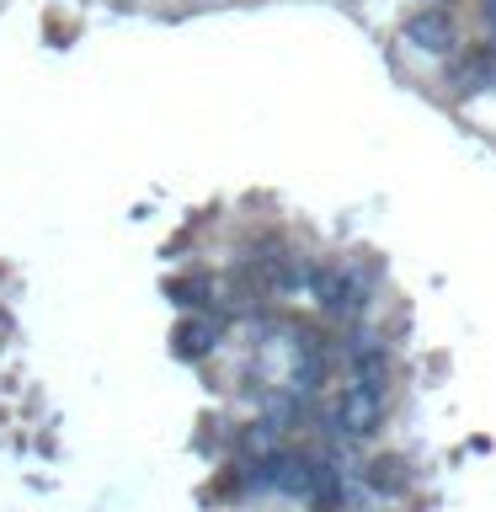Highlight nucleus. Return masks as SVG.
Returning <instances> with one entry per match:
<instances>
[{"mask_svg": "<svg viewBox=\"0 0 496 512\" xmlns=\"http://www.w3.org/2000/svg\"><path fill=\"white\" fill-rule=\"evenodd\" d=\"M384 422V390H368V384H342V395H336V406H331V432L342 443H363V438H374Z\"/></svg>", "mask_w": 496, "mask_h": 512, "instance_id": "f257e3e1", "label": "nucleus"}, {"mask_svg": "<svg viewBox=\"0 0 496 512\" xmlns=\"http://www.w3.org/2000/svg\"><path fill=\"white\" fill-rule=\"evenodd\" d=\"M310 294L320 299V310H326V315L358 320L363 304H368V278H363V272H352V267H315Z\"/></svg>", "mask_w": 496, "mask_h": 512, "instance_id": "f03ea898", "label": "nucleus"}, {"mask_svg": "<svg viewBox=\"0 0 496 512\" xmlns=\"http://www.w3.org/2000/svg\"><path fill=\"white\" fill-rule=\"evenodd\" d=\"M400 38H406L416 54H459V22L443 6H422L416 16H406Z\"/></svg>", "mask_w": 496, "mask_h": 512, "instance_id": "7ed1b4c3", "label": "nucleus"}, {"mask_svg": "<svg viewBox=\"0 0 496 512\" xmlns=\"http://www.w3.org/2000/svg\"><path fill=\"white\" fill-rule=\"evenodd\" d=\"M331 352L315 331H294V347H288V390L294 395H315L320 379H326Z\"/></svg>", "mask_w": 496, "mask_h": 512, "instance_id": "20e7f679", "label": "nucleus"}, {"mask_svg": "<svg viewBox=\"0 0 496 512\" xmlns=\"http://www.w3.org/2000/svg\"><path fill=\"white\" fill-rule=\"evenodd\" d=\"M448 86H454L459 96L496 91V43H475L470 54H459L454 70H448Z\"/></svg>", "mask_w": 496, "mask_h": 512, "instance_id": "39448f33", "label": "nucleus"}, {"mask_svg": "<svg viewBox=\"0 0 496 512\" xmlns=\"http://www.w3.org/2000/svg\"><path fill=\"white\" fill-rule=\"evenodd\" d=\"M219 336H224V320L219 315H187L182 326L171 331V352L182 363H198V358H208V352L219 347Z\"/></svg>", "mask_w": 496, "mask_h": 512, "instance_id": "423d86ee", "label": "nucleus"}, {"mask_svg": "<svg viewBox=\"0 0 496 512\" xmlns=\"http://www.w3.org/2000/svg\"><path fill=\"white\" fill-rule=\"evenodd\" d=\"M368 486H374L379 496H400V491H411V470H406V459H368Z\"/></svg>", "mask_w": 496, "mask_h": 512, "instance_id": "0eeeda50", "label": "nucleus"}, {"mask_svg": "<svg viewBox=\"0 0 496 512\" xmlns=\"http://www.w3.org/2000/svg\"><path fill=\"white\" fill-rule=\"evenodd\" d=\"M267 454H278V422H251V427H240V459H246V464H262Z\"/></svg>", "mask_w": 496, "mask_h": 512, "instance_id": "6e6552de", "label": "nucleus"}, {"mask_svg": "<svg viewBox=\"0 0 496 512\" xmlns=\"http://www.w3.org/2000/svg\"><path fill=\"white\" fill-rule=\"evenodd\" d=\"M203 294H208V283H203V278H171V283H166V299H176L182 310H198Z\"/></svg>", "mask_w": 496, "mask_h": 512, "instance_id": "1a4fd4ad", "label": "nucleus"}, {"mask_svg": "<svg viewBox=\"0 0 496 512\" xmlns=\"http://www.w3.org/2000/svg\"><path fill=\"white\" fill-rule=\"evenodd\" d=\"M486 22H491V38H496V0H486Z\"/></svg>", "mask_w": 496, "mask_h": 512, "instance_id": "9d476101", "label": "nucleus"}]
</instances>
